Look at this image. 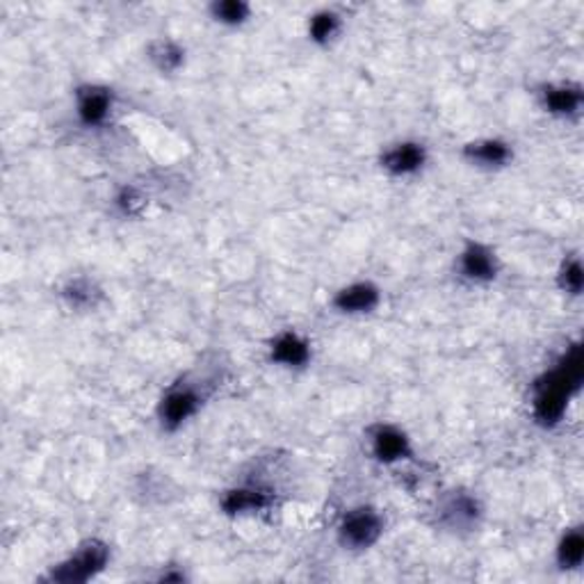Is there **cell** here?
I'll return each mask as SVG.
<instances>
[{
  "label": "cell",
  "mask_w": 584,
  "mask_h": 584,
  "mask_svg": "<svg viewBox=\"0 0 584 584\" xmlns=\"http://www.w3.org/2000/svg\"><path fill=\"white\" fill-rule=\"evenodd\" d=\"M110 558H112L110 543H106L99 537L85 539L82 543H78L74 548V552H69L63 562H57L55 566H51L46 582H55V584L89 582L108 569Z\"/></svg>",
  "instance_id": "obj_2"
},
{
  "label": "cell",
  "mask_w": 584,
  "mask_h": 584,
  "mask_svg": "<svg viewBox=\"0 0 584 584\" xmlns=\"http://www.w3.org/2000/svg\"><path fill=\"white\" fill-rule=\"evenodd\" d=\"M103 288L99 286L97 279L85 274L69 276V279L59 288V299L74 313H91L97 311L103 301Z\"/></svg>",
  "instance_id": "obj_15"
},
{
  "label": "cell",
  "mask_w": 584,
  "mask_h": 584,
  "mask_svg": "<svg viewBox=\"0 0 584 584\" xmlns=\"http://www.w3.org/2000/svg\"><path fill=\"white\" fill-rule=\"evenodd\" d=\"M537 97L541 110L555 119H577L584 108V89L571 80L546 82L539 87Z\"/></svg>",
  "instance_id": "obj_13"
},
{
  "label": "cell",
  "mask_w": 584,
  "mask_h": 584,
  "mask_svg": "<svg viewBox=\"0 0 584 584\" xmlns=\"http://www.w3.org/2000/svg\"><path fill=\"white\" fill-rule=\"evenodd\" d=\"M584 382V359L582 345L573 343L560 361L535 379L532 386V418L537 425L552 429L558 427L566 411L571 399L580 390Z\"/></svg>",
  "instance_id": "obj_1"
},
{
  "label": "cell",
  "mask_w": 584,
  "mask_h": 584,
  "mask_svg": "<svg viewBox=\"0 0 584 584\" xmlns=\"http://www.w3.org/2000/svg\"><path fill=\"white\" fill-rule=\"evenodd\" d=\"M461 156L477 169H505L514 161V144L503 137H480L466 142L464 148H461Z\"/></svg>",
  "instance_id": "obj_14"
},
{
  "label": "cell",
  "mask_w": 584,
  "mask_h": 584,
  "mask_svg": "<svg viewBox=\"0 0 584 584\" xmlns=\"http://www.w3.org/2000/svg\"><path fill=\"white\" fill-rule=\"evenodd\" d=\"M267 359L284 371H306L313 361V345L295 329H284L267 343Z\"/></svg>",
  "instance_id": "obj_9"
},
{
  "label": "cell",
  "mask_w": 584,
  "mask_h": 584,
  "mask_svg": "<svg viewBox=\"0 0 584 584\" xmlns=\"http://www.w3.org/2000/svg\"><path fill=\"white\" fill-rule=\"evenodd\" d=\"M345 33V16L335 8H320L306 19V37L320 48H329Z\"/></svg>",
  "instance_id": "obj_16"
},
{
  "label": "cell",
  "mask_w": 584,
  "mask_h": 584,
  "mask_svg": "<svg viewBox=\"0 0 584 584\" xmlns=\"http://www.w3.org/2000/svg\"><path fill=\"white\" fill-rule=\"evenodd\" d=\"M117 108L114 89L101 82H85L76 89V117L85 129H103Z\"/></svg>",
  "instance_id": "obj_8"
},
{
  "label": "cell",
  "mask_w": 584,
  "mask_h": 584,
  "mask_svg": "<svg viewBox=\"0 0 584 584\" xmlns=\"http://www.w3.org/2000/svg\"><path fill=\"white\" fill-rule=\"evenodd\" d=\"M203 390L195 382H176L172 384L163 397L158 399L156 407V418L163 432L174 434L178 429L186 427L203 407Z\"/></svg>",
  "instance_id": "obj_4"
},
{
  "label": "cell",
  "mask_w": 584,
  "mask_h": 584,
  "mask_svg": "<svg viewBox=\"0 0 584 584\" xmlns=\"http://www.w3.org/2000/svg\"><path fill=\"white\" fill-rule=\"evenodd\" d=\"M276 496L274 491L261 484H238L227 488L220 496V511L231 518L256 516L274 509Z\"/></svg>",
  "instance_id": "obj_11"
},
{
  "label": "cell",
  "mask_w": 584,
  "mask_h": 584,
  "mask_svg": "<svg viewBox=\"0 0 584 584\" xmlns=\"http://www.w3.org/2000/svg\"><path fill=\"white\" fill-rule=\"evenodd\" d=\"M386 530L384 514L373 505H356L338 520V543L352 552H365L379 543Z\"/></svg>",
  "instance_id": "obj_3"
},
{
  "label": "cell",
  "mask_w": 584,
  "mask_h": 584,
  "mask_svg": "<svg viewBox=\"0 0 584 584\" xmlns=\"http://www.w3.org/2000/svg\"><path fill=\"white\" fill-rule=\"evenodd\" d=\"M382 288L373 282H352L338 288L331 297V306L335 313L348 318H365L373 316L382 306Z\"/></svg>",
  "instance_id": "obj_12"
},
{
  "label": "cell",
  "mask_w": 584,
  "mask_h": 584,
  "mask_svg": "<svg viewBox=\"0 0 584 584\" xmlns=\"http://www.w3.org/2000/svg\"><path fill=\"white\" fill-rule=\"evenodd\" d=\"M584 560V535L582 526H573L564 530L555 548V562L562 571H575L582 566Z\"/></svg>",
  "instance_id": "obj_19"
},
{
  "label": "cell",
  "mask_w": 584,
  "mask_h": 584,
  "mask_svg": "<svg viewBox=\"0 0 584 584\" xmlns=\"http://www.w3.org/2000/svg\"><path fill=\"white\" fill-rule=\"evenodd\" d=\"M146 59L151 67L161 76H176L183 67H186V46L172 37H158L146 44Z\"/></svg>",
  "instance_id": "obj_17"
},
{
  "label": "cell",
  "mask_w": 584,
  "mask_h": 584,
  "mask_svg": "<svg viewBox=\"0 0 584 584\" xmlns=\"http://www.w3.org/2000/svg\"><path fill=\"white\" fill-rule=\"evenodd\" d=\"M503 269L500 256L491 244L482 240H469L454 258V272L469 286H491L498 282Z\"/></svg>",
  "instance_id": "obj_7"
},
{
  "label": "cell",
  "mask_w": 584,
  "mask_h": 584,
  "mask_svg": "<svg viewBox=\"0 0 584 584\" xmlns=\"http://www.w3.org/2000/svg\"><path fill=\"white\" fill-rule=\"evenodd\" d=\"M114 210L121 214V218L135 220L146 210V195L137 186H121L114 197H112Z\"/></svg>",
  "instance_id": "obj_21"
},
{
  "label": "cell",
  "mask_w": 584,
  "mask_h": 584,
  "mask_svg": "<svg viewBox=\"0 0 584 584\" xmlns=\"http://www.w3.org/2000/svg\"><path fill=\"white\" fill-rule=\"evenodd\" d=\"M206 12L214 23L229 30L247 25L254 19V5L247 0H212Z\"/></svg>",
  "instance_id": "obj_18"
},
{
  "label": "cell",
  "mask_w": 584,
  "mask_h": 584,
  "mask_svg": "<svg viewBox=\"0 0 584 584\" xmlns=\"http://www.w3.org/2000/svg\"><path fill=\"white\" fill-rule=\"evenodd\" d=\"M427 163L429 151L418 140H399L388 144L379 156V167L390 178H414L427 167Z\"/></svg>",
  "instance_id": "obj_10"
},
{
  "label": "cell",
  "mask_w": 584,
  "mask_h": 584,
  "mask_svg": "<svg viewBox=\"0 0 584 584\" xmlns=\"http://www.w3.org/2000/svg\"><path fill=\"white\" fill-rule=\"evenodd\" d=\"M558 286L566 297H580L584 288V267L582 258L577 254L564 256V261L558 267Z\"/></svg>",
  "instance_id": "obj_20"
},
{
  "label": "cell",
  "mask_w": 584,
  "mask_h": 584,
  "mask_svg": "<svg viewBox=\"0 0 584 584\" xmlns=\"http://www.w3.org/2000/svg\"><path fill=\"white\" fill-rule=\"evenodd\" d=\"M437 522L452 535H466L480 528L484 518V507L473 491L452 488L439 498L434 509Z\"/></svg>",
  "instance_id": "obj_6"
},
{
  "label": "cell",
  "mask_w": 584,
  "mask_h": 584,
  "mask_svg": "<svg viewBox=\"0 0 584 584\" xmlns=\"http://www.w3.org/2000/svg\"><path fill=\"white\" fill-rule=\"evenodd\" d=\"M367 452L382 466H399L416 459L411 437L395 422H375L365 429Z\"/></svg>",
  "instance_id": "obj_5"
}]
</instances>
